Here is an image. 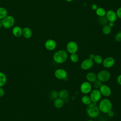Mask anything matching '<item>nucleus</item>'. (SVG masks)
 <instances>
[{
    "label": "nucleus",
    "mask_w": 121,
    "mask_h": 121,
    "mask_svg": "<svg viewBox=\"0 0 121 121\" xmlns=\"http://www.w3.org/2000/svg\"><path fill=\"white\" fill-rule=\"evenodd\" d=\"M98 106L100 112L104 113H107L112 110V104L109 99L104 98L100 100Z\"/></svg>",
    "instance_id": "1"
},
{
    "label": "nucleus",
    "mask_w": 121,
    "mask_h": 121,
    "mask_svg": "<svg viewBox=\"0 0 121 121\" xmlns=\"http://www.w3.org/2000/svg\"><path fill=\"white\" fill-rule=\"evenodd\" d=\"M86 112L89 117L91 118H96L100 112V110L96 103L92 102L89 104L87 105Z\"/></svg>",
    "instance_id": "2"
},
{
    "label": "nucleus",
    "mask_w": 121,
    "mask_h": 121,
    "mask_svg": "<svg viewBox=\"0 0 121 121\" xmlns=\"http://www.w3.org/2000/svg\"><path fill=\"white\" fill-rule=\"evenodd\" d=\"M68 54L67 52L63 50L56 52L53 55V60L55 62L61 64L65 62L68 59Z\"/></svg>",
    "instance_id": "3"
},
{
    "label": "nucleus",
    "mask_w": 121,
    "mask_h": 121,
    "mask_svg": "<svg viewBox=\"0 0 121 121\" xmlns=\"http://www.w3.org/2000/svg\"><path fill=\"white\" fill-rule=\"evenodd\" d=\"M2 27L5 29H9L13 26L15 20L14 17L10 15H7L1 20Z\"/></svg>",
    "instance_id": "4"
},
{
    "label": "nucleus",
    "mask_w": 121,
    "mask_h": 121,
    "mask_svg": "<svg viewBox=\"0 0 121 121\" xmlns=\"http://www.w3.org/2000/svg\"><path fill=\"white\" fill-rule=\"evenodd\" d=\"M111 78L110 73L106 70H102L97 74V79L102 82H105L108 81Z\"/></svg>",
    "instance_id": "5"
},
{
    "label": "nucleus",
    "mask_w": 121,
    "mask_h": 121,
    "mask_svg": "<svg viewBox=\"0 0 121 121\" xmlns=\"http://www.w3.org/2000/svg\"><path fill=\"white\" fill-rule=\"evenodd\" d=\"M89 96L91 99L92 102L97 103L100 100L102 95L99 89H95L91 91Z\"/></svg>",
    "instance_id": "6"
},
{
    "label": "nucleus",
    "mask_w": 121,
    "mask_h": 121,
    "mask_svg": "<svg viewBox=\"0 0 121 121\" xmlns=\"http://www.w3.org/2000/svg\"><path fill=\"white\" fill-rule=\"evenodd\" d=\"M92 85L91 83L88 81L83 82L80 86V90L82 93L84 94H87L92 91Z\"/></svg>",
    "instance_id": "7"
},
{
    "label": "nucleus",
    "mask_w": 121,
    "mask_h": 121,
    "mask_svg": "<svg viewBox=\"0 0 121 121\" xmlns=\"http://www.w3.org/2000/svg\"><path fill=\"white\" fill-rule=\"evenodd\" d=\"M55 77L60 80H64L67 78V72L63 69H58L54 72Z\"/></svg>",
    "instance_id": "8"
},
{
    "label": "nucleus",
    "mask_w": 121,
    "mask_h": 121,
    "mask_svg": "<svg viewBox=\"0 0 121 121\" xmlns=\"http://www.w3.org/2000/svg\"><path fill=\"white\" fill-rule=\"evenodd\" d=\"M94 65L93 60L89 58L84 60L80 64V68L83 70H88L91 69Z\"/></svg>",
    "instance_id": "9"
},
{
    "label": "nucleus",
    "mask_w": 121,
    "mask_h": 121,
    "mask_svg": "<svg viewBox=\"0 0 121 121\" xmlns=\"http://www.w3.org/2000/svg\"><path fill=\"white\" fill-rule=\"evenodd\" d=\"M66 49L70 54L76 53L78 50V44L74 41H70L67 44Z\"/></svg>",
    "instance_id": "10"
},
{
    "label": "nucleus",
    "mask_w": 121,
    "mask_h": 121,
    "mask_svg": "<svg viewBox=\"0 0 121 121\" xmlns=\"http://www.w3.org/2000/svg\"><path fill=\"white\" fill-rule=\"evenodd\" d=\"M99 89L101 95L105 97H108L112 94L111 88L106 85L102 84Z\"/></svg>",
    "instance_id": "11"
},
{
    "label": "nucleus",
    "mask_w": 121,
    "mask_h": 121,
    "mask_svg": "<svg viewBox=\"0 0 121 121\" xmlns=\"http://www.w3.org/2000/svg\"><path fill=\"white\" fill-rule=\"evenodd\" d=\"M103 66L105 68H110L115 64V60L112 57H108L105 58L102 62Z\"/></svg>",
    "instance_id": "12"
},
{
    "label": "nucleus",
    "mask_w": 121,
    "mask_h": 121,
    "mask_svg": "<svg viewBox=\"0 0 121 121\" xmlns=\"http://www.w3.org/2000/svg\"><path fill=\"white\" fill-rule=\"evenodd\" d=\"M44 46L47 50L52 51L54 50L56 47V43L52 39H48L45 42Z\"/></svg>",
    "instance_id": "13"
},
{
    "label": "nucleus",
    "mask_w": 121,
    "mask_h": 121,
    "mask_svg": "<svg viewBox=\"0 0 121 121\" xmlns=\"http://www.w3.org/2000/svg\"><path fill=\"white\" fill-rule=\"evenodd\" d=\"M105 17L108 21L111 22H114L116 20L117 17L116 13L112 10H109L106 12Z\"/></svg>",
    "instance_id": "14"
},
{
    "label": "nucleus",
    "mask_w": 121,
    "mask_h": 121,
    "mask_svg": "<svg viewBox=\"0 0 121 121\" xmlns=\"http://www.w3.org/2000/svg\"><path fill=\"white\" fill-rule=\"evenodd\" d=\"M12 33L14 36L17 37H20L22 35V29L19 26H15L12 28Z\"/></svg>",
    "instance_id": "15"
},
{
    "label": "nucleus",
    "mask_w": 121,
    "mask_h": 121,
    "mask_svg": "<svg viewBox=\"0 0 121 121\" xmlns=\"http://www.w3.org/2000/svg\"><path fill=\"white\" fill-rule=\"evenodd\" d=\"M22 35L26 39H30L32 36V30L28 27H25L22 29Z\"/></svg>",
    "instance_id": "16"
},
{
    "label": "nucleus",
    "mask_w": 121,
    "mask_h": 121,
    "mask_svg": "<svg viewBox=\"0 0 121 121\" xmlns=\"http://www.w3.org/2000/svg\"><path fill=\"white\" fill-rule=\"evenodd\" d=\"M64 104V101L63 99L58 97L54 99V101L53 102V105L54 106L57 108V109H60L63 107Z\"/></svg>",
    "instance_id": "17"
},
{
    "label": "nucleus",
    "mask_w": 121,
    "mask_h": 121,
    "mask_svg": "<svg viewBox=\"0 0 121 121\" xmlns=\"http://www.w3.org/2000/svg\"><path fill=\"white\" fill-rule=\"evenodd\" d=\"M86 79L88 82L90 83H93L97 79V75L94 72H88L86 75Z\"/></svg>",
    "instance_id": "18"
},
{
    "label": "nucleus",
    "mask_w": 121,
    "mask_h": 121,
    "mask_svg": "<svg viewBox=\"0 0 121 121\" xmlns=\"http://www.w3.org/2000/svg\"><path fill=\"white\" fill-rule=\"evenodd\" d=\"M69 95V92L68 90L66 89H62L58 92L59 97L62 99H65L68 97Z\"/></svg>",
    "instance_id": "19"
},
{
    "label": "nucleus",
    "mask_w": 121,
    "mask_h": 121,
    "mask_svg": "<svg viewBox=\"0 0 121 121\" xmlns=\"http://www.w3.org/2000/svg\"><path fill=\"white\" fill-rule=\"evenodd\" d=\"M7 82V77L2 72L0 71V87L3 86Z\"/></svg>",
    "instance_id": "20"
},
{
    "label": "nucleus",
    "mask_w": 121,
    "mask_h": 121,
    "mask_svg": "<svg viewBox=\"0 0 121 121\" xmlns=\"http://www.w3.org/2000/svg\"><path fill=\"white\" fill-rule=\"evenodd\" d=\"M81 102L83 104L86 105L89 104H91L92 103V101H91V99L90 96L88 95H83L81 97Z\"/></svg>",
    "instance_id": "21"
},
{
    "label": "nucleus",
    "mask_w": 121,
    "mask_h": 121,
    "mask_svg": "<svg viewBox=\"0 0 121 121\" xmlns=\"http://www.w3.org/2000/svg\"><path fill=\"white\" fill-rule=\"evenodd\" d=\"M8 15V11L3 7H0V20H2Z\"/></svg>",
    "instance_id": "22"
},
{
    "label": "nucleus",
    "mask_w": 121,
    "mask_h": 121,
    "mask_svg": "<svg viewBox=\"0 0 121 121\" xmlns=\"http://www.w3.org/2000/svg\"><path fill=\"white\" fill-rule=\"evenodd\" d=\"M96 13L99 17H102L105 16L106 11L103 8L99 7L96 9Z\"/></svg>",
    "instance_id": "23"
},
{
    "label": "nucleus",
    "mask_w": 121,
    "mask_h": 121,
    "mask_svg": "<svg viewBox=\"0 0 121 121\" xmlns=\"http://www.w3.org/2000/svg\"><path fill=\"white\" fill-rule=\"evenodd\" d=\"M98 21L99 24H100L102 25H106L108 23V20L106 18V17L104 16L102 17H99L98 18Z\"/></svg>",
    "instance_id": "24"
},
{
    "label": "nucleus",
    "mask_w": 121,
    "mask_h": 121,
    "mask_svg": "<svg viewBox=\"0 0 121 121\" xmlns=\"http://www.w3.org/2000/svg\"><path fill=\"white\" fill-rule=\"evenodd\" d=\"M94 62H95V63L97 64H102L103 60L102 57L100 55H95L94 58L93 59Z\"/></svg>",
    "instance_id": "25"
},
{
    "label": "nucleus",
    "mask_w": 121,
    "mask_h": 121,
    "mask_svg": "<svg viewBox=\"0 0 121 121\" xmlns=\"http://www.w3.org/2000/svg\"><path fill=\"white\" fill-rule=\"evenodd\" d=\"M78 56L76 53H71L70 55V60L73 63H76L78 60Z\"/></svg>",
    "instance_id": "26"
},
{
    "label": "nucleus",
    "mask_w": 121,
    "mask_h": 121,
    "mask_svg": "<svg viewBox=\"0 0 121 121\" xmlns=\"http://www.w3.org/2000/svg\"><path fill=\"white\" fill-rule=\"evenodd\" d=\"M103 33L105 35H108L111 32V27L108 25H105L102 29Z\"/></svg>",
    "instance_id": "27"
},
{
    "label": "nucleus",
    "mask_w": 121,
    "mask_h": 121,
    "mask_svg": "<svg viewBox=\"0 0 121 121\" xmlns=\"http://www.w3.org/2000/svg\"><path fill=\"white\" fill-rule=\"evenodd\" d=\"M93 83V86L95 89H99L103 84L102 82L97 79L95 81H94Z\"/></svg>",
    "instance_id": "28"
},
{
    "label": "nucleus",
    "mask_w": 121,
    "mask_h": 121,
    "mask_svg": "<svg viewBox=\"0 0 121 121\" xmlns=\"http://www.w3.org/2000/svg\"><path fill=\"white\" fill-rule=\"evenodd\" d=\"M58 96V92L57 91L54 90L51 92V97L52 99H55L56 98H57Z\"/></svg>",
    "instance_id": "29"
},
{
    "label": "nucleus",
    "mask_w": 121,
    "mask_h": 121,
    "mask_svg": "<svg viewBox=\"0 0 121 121\" xmlns=\"http://www.w3.org/2000/svg\"><path fill=\"white\" fill-rule=\"evenodd\" d=\"M115 39L117 42H121V32H118L116 34Z\"/></svg>",
    "instance_id": "30"
},
{
    "label": "nucleus",
    "mask_w": 121,
    "mask_h": 121,
    "mask_svg": "<svg viewBox=\"0 0 121 121\" xmlns=\"http://www.w3.org/2000/svg\"><path fill=\"white\" fill-rule=\"evenodd\" d=\"M116 13L117 16L119 18H120L121 19V7L120 8H119V9H117V10Z\"/></svg>",
    "instance_id": "31"
},
{
    "label": "nucleus",
    "mask_w": 121,
    "mask_h": 121,
    "mask_svg": "<svg viewBox=\"0 0 121 121\" xmlns=\"http://www.w3.org/2000/svg\"><path fill=\"white\" fill-rule=\"evenodd\" d=\"M5 94V90L2 88V87H0V97L4 96Z\"/></svg>",
    "instance_id": "32"
},
{
    "label": "nucleus",
    "mask_w": 121,
    "mask_h": 121,
    "mask_svg": "<svg viewBox=\"0 0 121 121\" xmlns=\"http://www.w3.org/2000/svg\"><path fill=\"white\" fill-rule=\"evenodd\" d=\"M117 82L121 86V74L119 75L117 78Z\"/></svg>",
    "instance_id": "33"
},
{
    "label": "nucleus",
    "mask_w": 121,
    "mask_h": 121,
    "mask_svg": "<svg viewBox=\"0 0 121 121\" xmlns=\"http://www.w3.org/2000/svg\"><path fill=\"white\" fill-rule=\"evenodd\" d=\"M107 114H108V116L111 117H113V115H114V112H113L112 111V110L111 111H110V112H109L107 113Z\"/></svg>",
    "instance_id": "34"
},
{
    "label": "nucleus",
    "mask_w": 121,
    "mask_h": 121,
    "mask_svg": "<svg viewBox=\"0 0 121 121\" xmlns=\"http://www.w3.org/2000/svg\"><path fill=\"white\" fill-rule=\"evenodd\" d=\"M91 8H92V9H94V10H96V9H97V6L96 5L94 4L92 5Z\"/></svg>",
    "instance_id": "35"
},
{
    "label": "nucleus",
    "mask_w": 121,
    "mask_h": 121,
    "mask_svg": "<svg viewBox=\"0 0 121 121\" xmlns=\"http://www.w3.org/2000/svg\"><path fill=\"white\" fill-rule=\"evenodd\" d=\"M94 57H95V55L93 53H91L89 55V58L93 60L94 58Z\"/></svg>",
    "instance_id": "36"
},
{
    "label": "nucleus",
    "mask_w": 121,
    "mask_h": 121,
    "mask_svg": "<svg viewBox=\"0 0 121 121\" xmlns=\"http://www.w3.org/2000/svg\"><path fill=\"white\" fill-rule=\"evenodd\" d=\"M108 26H109L110 27H113V26H114V23H113V22H109V24H108Z\"/></svg>",
    "instance_id": "37"
},
{
    "label": "nucleus",
    "mask_w": 121,
    "mask_h": 121,
    "mask_svg": "<svg viewBox=\"0 0 121 121\" xmlns=\"http://www.w3.org/2000/svg\"><path fill=\"white\" fill-rule=\"evenodd\" d=\"M2 27V25L1 20H0V29Z\"/></svg>",
    "instance_id": "38"
},
{
    "label": "nucleus",
    "mask_w": 121,
    "mask_h": 121,
    "mask_svg": "<svg viewBox=\"0 0 121 121\" xmlns=\"http://www.w3.org/2000/svg\"><path fill=\"white\" fill-rule=\"evenodd\" d=\"M67 1H68V2H70L71 1H72L73 0H66Z\"/></svg>",
    "instance_id": "39"
},
{
    "label": "nucleus",
    "mask_w": 121,
    "mask_h": 121,
    "mask_svg": "<svg viewBox=\"0 0 121 121\" xmlns=\"http://www.w3.org/2000/svg\"><path fill=\"white\" fill-rule=\"evenodd\" d=\"M87 121H94L93 120H88Z\"/></svg>",
    "instance_id": "40"
}]
</instances>
